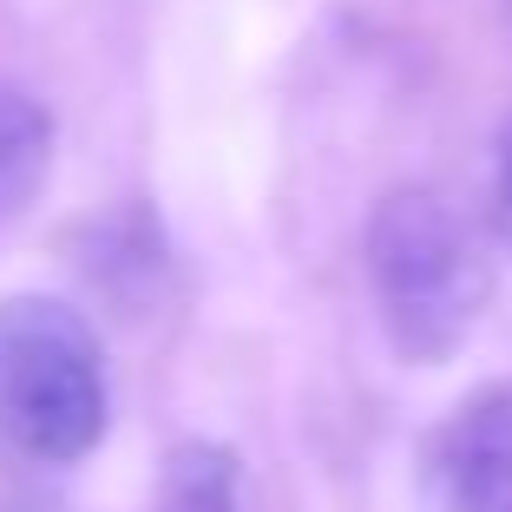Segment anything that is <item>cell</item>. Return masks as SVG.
<instances>
[{
    "label": "cell",
    "mask_w": 512,
    "mask_h": 512,
    "mask_svg": "<svg viewBox=\"0 0 512 512\" xmlns=\"http://www.w3.org/2000/svg\"><path fill=\"white\" fill-rule=\"evenodd\" d=\"M171 512H237V460L224 447H184L171 460Z\"/></svg>",
    "instance_id": "cell-5"
},
{
    "label": "cell",
    "mask_w": 512,
    "mask_h": 512,
    "mask_svg": "<svg viewBox=\"0 0 512 512\" xmlns=\"http://www.w3.org/2000/svg\"><path fill=\"white\" fill-rule=\"evenodd\" d=\"M112 421L106 342L60 296H0V473L79 467Z\"/></svg>",
    "instance_id": "cell-2"
},
{
    "label": "cell",
    "mask_w": 512,
    "mask_h": 512,
    "mask_svg": "<svg viewBox=\"0 0 512 512\" xmlns=\"http://www.w3.org/2000/svg\"><path fill=\"white\" fill-rule=\"evenodd\" d=\"M440 512H512V375L473 388L427 440Z\"/></svg>",
    "instance_id": "cell-3"
},
{
    "label": "cell",
    "mask_w": 512,
    "mask_h": 512,
    "mask_svg": "<svg viewBox=\"0 0 512 512\" xmlns=\"http://www.w3.org/2000/svg\"><path fill=\"white\" fill-rule=\"evenodd\" d=\"M53 171V119L33 92L0 79V224L27 217V204L46 191Z\"/></svg>",
    "instance_id": "cell-4"
},
{
    "label": "cell",
    "mask_w": 512,
    "mask_h": 512,
    "mask_svg": "<svg viewBox=\"0 0 512 512\" xmlns=\"http://www.w3.org/2000/svg\"><path fill=\"white\" fill-rule=\"evenodd\" d=\"M493 224L512 250V125L499 132V158H493Z\"/></svg>",
    "instance_id": "cell-6"
},
{
    "label": "cell",
    "mask_w": 512,
    "mask_h": 512,
    "mask_svg": "<svg viewBox=\"0 0 512 512\" xmlns=\"http://www.w3.org/2000/svg\"><path fill=\"white\" fill-rule=\"evenodd\" d=\"M362 270L375 322L407 368L453 362L493 302V256L480 224L434 184H394L368 211Z\"/></svg>",
    "instance_id": "cell-1"
}]
</instances>
